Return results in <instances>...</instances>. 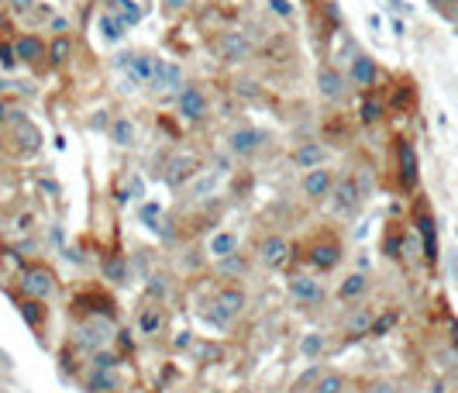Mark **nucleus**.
Segmentation results:
<instances>
[{
  "label": "nucleus",
  "mask_w": 458,
  "mask_h": 393,
  "mask_svg": "<svg viewBox=\"0 0 458 393\" xmlns=\"http://www.w3.org/2000/svg\"><path fill=\"white\" fill-rule=\"evenodd\" d=\"M396 159H400V183L407 190H413L417 186V152H413V145L407 138L396 142Z\"/></svg>",
  "instance_id": "8"
},
{
  "label": "nucleus",
  "mask_w": 458,
  "mask_h": 393,
  "mask_svg": "<svg viewBox=\"0 0 458 393\" xmlns=\"http://www.w3.org/2000/svg\"><path fill=\"white\" fill-rule=\"evenodd\" d=\"M345 390V379L341 376H324V379H317V390L314 393H341Z\"/></svg>",
  "instance_id": "31"
},
{
  "label": "nucleus",
  "mask_w": 458,
  "mask_h": 393,
  "mask_svg": "<svg viewBox=\"0 0 458 393\" xmlns=\"http://www.w3.org/2000/svg\"><path fill=\"white\" fill-rule=\"evenodd\" d=\"M11 8H14L18 14H28V11H32V0H11Z\"/></svg>",
  "instance_id": "38"
},
{
  "label": "nucleus",
  "mask_w": 458,
  "mask_h": 393,
  "mask_svg": "<svg viewBox=\"0 0 458 393\" xmlns=\"http://www.w3.org/2000/svg\"><path fill=\"white\" fill-rule=\"evenodd\" d=\"M207 252L220 262V259H227V256H235L238 252V235L235 232H217L210 242H207Z\"/></svg>",
  "instance_id": "13"
},
{
  "label": "nucleus",
  "mask_w": 458,
  "mask_h": 393,
  "mask_svg": "<svg viewBox=\"0 0 458 393\" xmlns=\"http://www.w3.org/2000/svg\"><path fill=\"white\" fill-rule=\"evenodd\" d=\"M331 190H334V172H331V169H324V166L307 169V176H304V193L310 196V201H324V196H331Z\"/></svg>",
  "instance_id": "5"
},
{
  "label": "nucleus",
  "mask_w": 458,
  "mask_h": 393,
  "mask_svg": "<svg viewBox=\"0 0 458 393\" xmlns=\"http://www.w3.org/2000/svg\"><path fill=\"white\" fill-rule=\"evenodd\" d=\"M90 383H93V390H114V379L107 376V369H97Z\"/></svg>",
  "instance_id": "34"
},
{
  "label": "nucleus",
  "mask_w": 458,
  "mask_h": 393,
  "mask_svg": "<svg viewBox=\"0 0 458 393\" xmlns=\"http://www.w3.org/2000/svg\"><path fill=\"white\" fill-rule=\"evenodd\" d=\"M217 52H220L227 63H242V59H249L252 45L245 42V35H238V32H227V35H220V38H217Z\"/></svg>",
  "instance_id": "10"
},
{
  "label": "nucleus",
  "mask_w": 458,
  "mask_h": 393,
  "mask_svg": "<svg viewBox=\"0 0 458 393\" xmlns=\"http://www.w3.org/2000/svg\"><path fill=\"white\" fill-rule=\"evenodd\" d=\"M217 269L224 273V276H238V273H249V262L235 252V256H227V259H220L217 262Z\"/></svg>",
  "instance_id": "27"
},
{
  "label": "nucleus",
  "mask_w": 458,
  "mask_h": 393,
  "mask_svg": "<svg viewBox=\"0 0 458 393\" xmlns=\"http://www.w3.org/2000/svg\"><path fill=\"white\" fill-rule=\"evenodd\" d=\"M8 114H11V111H8V104H0V124L8 121Z\"/></svg>",
  "instance_id": "42"
},
{
  "label": "nucleus",
  "mask_w": 458,
  "mask_h": 393,
  "mask_svg": "<svg viewBox=\"0 0 458 393\" xmlns=\"http://www.w3.org/2000/svg\"><path fill=\"white\" fill-rule=\"evenodd\" d=\"M4 87H8V80H0V90H4Z\"/></svg>",
  "instance_id": "44"
},
{
  "label": "nucleus",
  "mask_w": 458,
  "mask_h": 393,
  "mask_svg": "<svg viewBox=\"0 0 458 393\" xmlns=\"http://www.w3.org/2000/svg\"><path fill=\"white\" fill-rule=\"evenodd\" d=\"M290 293L297 300H304V304H314V300H321V283L310 280V276H293L290 280Z\"/></svg>",
  "instance_id": "15"
},
{
  "label": "nucleus",
  "mask_w": 458,
  "mask_h": 393,
  "mask_svg": "<svg viewBox=\"0 0 458 393\" xmlns=\"http://www.w3.org/2000/svg\"><path fill=\"white\" fill-rule=\"evenodd\" d=\"M365 287H369V280H365L362 273H352V276H345V283L338 287V297H341V300H358V297L365 293Z\"/></svg>",
  "instance_id": "23"
},
{
  "label": "nucleus",
  "mask_w": 458,
  "mask_h": 393,
  "mask_svg": "<svg viewBox=\"0 0 458 393\" xmlns=\"http://www.w3.org/2000/svg\"><path fill=\"white\" fill-rule=\"evenodd\" d=\"M324 352V335H317V331H310L304 341H300V355H307V359H314V355H321Z\"/></svg>",
  "instance_id": "29"
},
{
  "label": "nucleus",
  "mask_w": 458,
  "mask_h": 393,
  "mask_svg": "<svg viewBox=\"0 0 458 393\" xmlns=\"http://www.w3.org/2000/svg\"><path fill=\"white\" fill-rule=\"evenodd\" d=\"M111 138H114L117 145H131V142H135V121L117 117V121L111 124Z\"/></svg>",
  "instance_id": "25"
},
{
  "label": "nucleus",
  "mask_w": 458,
  "mask_h": 393,
  "mask_svg": "<svg viewBox=\"0 0 458 393\" xmlns=\"http://www.w3.org/2000/svg\"><path fill=\"white\" fill-rule=\"evenodd\" d=\"M259 259H262L266 266H273V269H283V266L290 262V245H286L279 235H273V238H266V242L259 245Z\"/></svg>",
  "instance_id": "11"
},
{
  "label": "nucleus",
  "mask_w": 458,
  "mask_h": 393,
  "mask_svg": "<svg viewBox=\"0 0 458 393\" xmlns=\"http://www.w3.org/2000/svg\"><path fill=\"white\" fill-rule=\"evenodd\" d=\"M21 287H25V293H28L32 300H45V297H52V290H56V280H52V273H49V269L35 266V269H25V276H21Z\"/></svg>",
  "instance_id": "4"
},
{
  "label": "nucleus",
  "mask_w": 458,
  "mask_h": 393,
  "mask_svg": "<svg viewBox=\"0 0 458 393\" xmlns=\"http://www.w3.org/2000/svg\"><path fill=\"white\" fill-rule=\"evenodd\" d=\"M148 293H152V297H165V280H162V276H152Z\"/></svg>",
  "instance_id": "36"
},
{
  "label": "nucleus",
  "mask_w": 458,
  "mask_h": 393,
  "mask_svg": "<svg viewBox=\"0 0 458 393\" xmlns=\"http://www.w3.org/2000/svg\"><path fill=\"white\" fill-rule=\"evenodd\" d=\"M179 114L186 121H200L207 114V97H203L200 87H183L179 90Z\"/></svg>",
  "instance_id": "7"
},
{
  "label": "nucleus",
  "mask_w": 458,
  "mask_h": 393,
  "mask_svg": "<svg viewBox=\"0 0 458 393\" xmlns=\"http://www.w3.org/2000/svg\"><path fill=\"white\" fill-rule=\"evenodd\" d=\"M124 28H128V25H124L117 14H111V11L100 18V38H104V42H121V38H124Z\"/></svg>",
  "instance_id": "21"
},
{
  "label": "nucleus",
  "mask_w": 458,
  "mask_h": 393,
  "mask_svg": "<svg viewBox=\"0 0 458 393\" xmlns=\"http://www.w3.org/2000/svg\"><path fill=\"white\" fill-rule=\"evenodd\" d=\"M273 8H276V14L290 18V4H286V0H273Z\"/></svg>",
  "instance_id": "40"
},
{
  "label": "nucleus",
  "mask_w": 458,
  "mask_h": 393,
  "mask_svg": "<svg viewBox=\"0 0 458 393\" xmlns=\"http://www.w3.org/2000/svg\"><path fill=\"white\" fill-rule=\"evenodd\" d=\"M155 90H162V93H179L183 87H186V80H183V69L176 66V63H165V59H159V66H155Z\"/></svg>",
  "instance_id": "6"
},
{
  "label": "nucleus",
  "mask_w": 458,
  "mask_h": 393,
  "mask_svg": "<svg viewBox=\"0 0 458 393\" xmlns=\"http://www.w3.org/2000/svg\"><path fill=\"white\" fill-rule=\"evenodd\" d=\"M214 307H217V314H210V321H217V324H231V321L242 314V307H245V293L235 290V287H227V290L217 293Z\"/></svg>",
  "instance_id": "2"
},
{
  "label": "nucleus",
  "mask_w": 458,
  "mask_h": 393,
  "mask_svg": "<svg viewBox=\"0 0 458 393\" xmlns=\"http://www.w3.org/2000/svg\"><path fill=\"white\" fill-rule=\"evenodd\" d=\"M104 273H107V280H114V283H124V280H128V266H124V259H117V256H107V259H104Z\"/></svg>",
  "instance_id": "26"
},
{
  "label": "nucleus",
  "mask_w": 458,
  "mask_h": 393,
  "mask_svg": "<svg viewBox=\"0 0 458 393\" xmlns=\"http://www.w3.org/2000/svg\"><path fill=\"white\" fill-rule=\"evenodd\" d=\"M369 393H396V390H393V383H376V386H369Z\"/></svg>",
  "instance_id": "39"
},
{
  "label": "nucleus",
  "mask_w": 458,
  "mask_h": 393,
  "mask_svg": "<svg viewBox=\"0 0 458 393\" xmlns=\"http://www.w3.org/2000/svg\"><path fill=\"white\" fill-rule=\"evenodd\" d=\"M14 52H18V59H25V63H38V59L45 56V45H42L35 35H25V38L14 45Z\"/></svg>",
  "instance_id": "22"
},
{
  "label": "nucleus",
  "mask_w": 458,
  "mask_h": 393,
  "mask_svg": "<svg viewBox=\"0 0 458 393\" xmlns=\"http://www.w3.org/2000/svg\"><path fill=\"white\" fill-rule=\"evenodd\" d=\"M262 145H266V131H259V128H238L231 135V152L235 155H255Z\"/></svg>",
  "instance_id": "9"
},
{
  "label": "nucleus",
  "mask_w": 458,
  "mask_h": 393,
  "mask_svg": "<svg viewBox=\"0 0 458 393\" xmlns=\"http://www.w3.org/2000/svg\"><path fill=\"white\" fill-rule=\"evenodd\" d=\"M362 121H365V124L379 121V104H376V100H365V104H362Z\"/></svg>",
  "instance_id": "35"
},
{
  "label": "nucleus",
  "mask_w": 458,
  "mask_h": 393,
  "mask_svg": "<svg viewBox=\"0 0 458 393\" xmlns=\"http://www.w3.org/2000/svg\"><path fill=\"white\" fill-rule=\"evenodd\" d=\"M417 232L424 235V256H427V262H434V259H437V238H434V221H431L427 214H420V218H417Z\"/></svg>",
  "instance_id": "20"
},
{
  "label": "nucleus",
  "mask_w": 458,
  "mask_h": 393,
  "mask_svg": "<svg viewBox=\"0 0 458 393\" xmlns=\"http://www.w3.org/2000/svg\"><path fill=\"white\" fill-rule=\"evenodd\" d=\"M389 324H393V314H389V317H379V321H376V324L369 328V335H382V331H386Z\"/></svg>",
  "instance_id": "37"
},
{
  "label": "nucleus",
  "mask_w": 458,
  "mask_h": 393,
  "mask_svg": "<svg viewBox=\"0 0 458 393\" xmlns=\"http://www.w3.org/2000/svg\"><path fill=\"white\" fill-rule=\"evenodd\" d=\"M338 259H341V249H338V242L317 245V249L310 252V262H314L317 269H334V266H338Z\"/></svg>",
  "instance_id": "18"
},
{
  "label": "nucleus",
  "mask_w": 458,
  "mask_h": 393,
  "mask_svg": "<svg viewBox=\"0 0 458 393\" xmlns=\"http://www.w3.org/2000/svg\"><path fill=\"white\" fill-rule=\"evenodd\" d=\"M107 11H111V14H117L128 28L141 21V8H135V0H107Z\"/></svg>",
  "instance_id": "19"
},
{
  "label": "nucleus",
  "mask_w": 458,
  "mask_h": 393,
  "mask_svg": "<svg viewBox=\"0 0 458 393\" xmlns=\"http://www.w3.org/2000/svg\"><path fill=\"white\" fill-rule=\"evenodd\" d=\"M217 183H220V176L217 172H207V176H200V179L190 183V196H193V201H203V196H210L217 190Z\"/></svg>",
  "instance_id": "24"
},
{
  "label": "nucleus",
  "mask_w": 458,
  "mask_h": 393,
  "mask_svg": "<svg viewBox=\"0 0 458 393\" xmlns=\"http://www.w3.org/2000/svg\"><path fill=\"white\" fill-rule=\"evenodd\" d=\"M190 176H193V159H186V155H176L169 162V169H165V183L169 186H183V183H190Z\"/></svg>",
  "instance_id": "16"
},
{
  "label": "nucleus",
  "mask_w": 458,
  "mask_h": 393,
  "mask_svg": "<svg viewBox=\"0 0 458 393\" xmlns=\"http://www.w3.org/2000/svg\"><path fill=\"white\" fill-rule=\"evenodd\" d=\"M159 324H162V307H148V311L141 314V331H145V335H152Z\"/></svg>",
  "instance_id": "30"
},
{
  "label": "nucleus",
  "mask_w": 458,
  "mask_h": 393,
  "mask_svg": "<svg viewBox=\"0 0 458 393\" xmlns=\"http://www.w3.org/2000/svg\"><path fill=\"white\" fill-rule=\"evenodd\" d=\"M376 76H379V69H376V63L369 56H355L352 59V80H355V87H372Z\"/></svg>",
  "instance_id": "14"
},
{
  "label": "nucleus",
  "mask_w": 458,
  "mask_h": 393,
  "mask_svg": "<svg viewBox=\"0 0 458 393\" xmlns=\"http://www.w3.org/2000/svg\"><path fill=\"white\" fill-rule=\"evenodd\" d=\"M21 314L32 321V328H38L42 324V307L35 304V300H28V304H21Z\"/></svg>",
  "instance_id": "32"
},
{
  "label": "nucleus",
  "mask_w": 458,
  "mask_h": 393,
  "mask_svg": "<svg viewBox=\"0 0 458 393\" xmlns=\"http://www.w3.org/2000/svg\"><path fill=\"white\" fill-rule=\"evenodd\" d=\"M114 66L135 83V87H145V83H152L155 80V66H159V59H152V56H117L114 59Z\"/></svg>",
  "instance_id": "1"
},
{
  "label": "nucleus",
  "mask_w": 458,
  "mask_h": 393,
  "mask_svg": "<svg viewBox=\"0 0 458 393\" xmlns=\"http://www.w3.org/2000/svg\"><path fill=\"white\" fill-rule=\"evenodd\" d=\"M49 56H52V63H62V59L69 56V42H66V38H56L52 49H49Z\"/></svg>",
  "instance_id": "33"
},
{
  "label": "nucleus",
  "mask_w": 458,
  "mask_h": 393,
  "mask_svg": "<svg viewBox=\"0 0 458 393\" xmlns=\"http://www.w3.org/2000/svg\"><path fill=\"white\" fill-rule=\"evenodd\" d=\"M331 201H334V211H338V214H352V211L358 207V201H362V190H358L355 176H345V179H338V183H334V190H331Z\"/></svg>",
  "instance_id": "3"
},
{
  "label": "nucleus",
  "mask_w": 458,
  "mask_h": 393,
  "mask_svg": "<svg viewBox=\"0 0 458 393\" xmlns=\"http://www.w3.org/2000/svg\"><path fill=\"white\" fill-rule=\"evenodd\" d=\"M293 162H297L300 169H317V166L328 162V148L317 145V142H304V145L293 152Z\"/></svg>",
  "instance_id": "12"
},
{
  "label": "nucleus",
  "mask_w": 458,
  "mask_h": 393,
  "mask_svg": "<svg viewBox=\"0 0 458 393\" xmlns=\"http://www.w3.org/2000/svg\"><path fill=\"white\" fill-rule=\"evenodd\" d=\"M145 4H148V0H145Z\"/></svg>",
  "instance_id": "45"
},
{
  "label": "nucleus",
  "mask_w": 458,
  "mask_h": 393,
  "mask_svg": "<svg viewBox=\"0 0 458 393\" xmlns=\"http://www.w3.org/2000/svg\"><path fill=\"white\" fill-rule=\"evenodd\" d=\"M169 8H186V0H169Z\"/></svg>",
  "instance_id": "43"
},
{
  "label": "nucleus",
  "mask_w": 458,
  "mask_h": 393,
  "mask_svg": "<svg viewBox=\"0 0 458 393\" xmlns=\"http://www.w3.org/2000/svg\"><path fill=\"white\" fill-rule=\"evenodd\" d=\"M107 331H111V328H107L104 321H97V324H87V328H83V335H87V338H83V345H104V341L111 338Z\"/></svg>",
  "instance_id": "28"
},
{
  "label": "nucleus",
  "mask_w": 458,
  "mask_h": 393,
  "mask_svg": "<svg viewBox=\"0 0 458 393\" xmlns=\"http://www.w3.org/2000/svg\"><path fill=\"white\" fill-rule=\"evenodd\" d=\"M317 87H321V93H324L328 100H338V97L345 93V83H341L338 69H331V66H324V69H321V76H317Z\"/></svg>",
  "instance_id": "17"
},
{
  "label": "nucleus",
  "mask_w": 458,
  "mask_h": 393,
  "mask_svg": "<svg viewBox=\"0 0 458 393\" xmlns=\"http://www.w3.org/2000/svg\"><path fill=\"white\" fill-rule=\"evenodd\" d=\"M427 4H431V8H441V11H448V8H455V4H458V0H427Z\"/></svg>",
  "instance_id": "41"
}]
</instances>
